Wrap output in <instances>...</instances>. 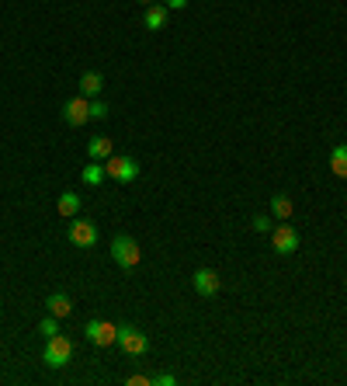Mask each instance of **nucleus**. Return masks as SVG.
Listing matches in <instances>:
<instances>
[{
  "instance_id": "22",
  "label": "nucleus",
  "mask_w": 347,
  "mask_h": 386,
  "mask_svg": "<svg viewBox=\"0 0 347 386\" xmlns=\"http://www.w3.org/2000/svg\"><path fill=\"white\" fill-rule=\"evenodd\" d=\"M153 383H157V386H174L177 380H174L171 373H160V376H153Z\"/></svg>"
},
{
  "instance_id": "8",
  "label": "nucleus",
  "mask_w": 347,
  "mask_h": 386,
  "mask_svg": "<svg viewBox=\"0 0 347 386\" xmlns=\"http://www.w3.org/2000/svg\"><path fill=\"white\" fill-rule=\"evenodd\" d=\"M70 244L77 247H94L97 244V226L90 219H73L70 223Z\"/></svg>"
},
{
  "instance_id": "1",
  "label": "nucleus",
  "mask_w": 347,
  "mask_h": 386,
  "mask_svg": "<svg viewBox=\"0 0 347 386\" xmlns=\"http://www.w3.org/2000/svg\"><path fill=\"white\" fill-rule=\"evenodd\" d=\"M104 174L111 181H118V185H129V181L139 177V164H135V157H129V153H111L104 160Z\"/></svg>"
},
{
  "instance_id": "20",
  "label": "nucleus",
  "mask_w": 347,
  "mask_h": 386,
  "mask_svg": "<svg viewBox=\"0 0 347 386\" xmlns=\"http://www.w3.org/2000/svg\"><path fill=\"white\" fill-rule=\"evenodd\" d=\"M90 119H108V105L104 101H90Z\"/></svg>"
},
{
  "instance_id": "19",
  "label": "nucleus",
  "mask_w": 347,
  "mask_h": 386,
  "mask_svg": "<svg viewBox=\"0 0 347 386\" xmlns=\"http://www.w3.org/2000/svg\"><path fill=\"white\" fill-rule=\"evenodd\" d=\"M254 230L257 233H271L274 230V216H254Z\"/></svg>"
},
{
  "instance_id": "24",
  "label": "nucleus",
  "mask_w": 347,
  "mask_h": 386,
  "mask_svg": "<svg viewBox=\"0 0 347 386\" xmlns=\"http://www.w3.org/2000/svg\"><path fill=\"white\" fill-rule=\"evenodd\" d=\"M139 4H146V7H150V4H160V0H139Z\"/></svg>"
},
{
  "instance_id": "10",
  "label": "nucleus",
  "mask_w": 347,
  "mask_h": 386,
  "mask_svg": "<svg viewBox=\"0 0 347 386\" xmlns=\"http://www.w3.org/2000/svg\"><path fill=\"white\" fill-rule=\"evenodd\" d=\"M111 153H115V146H111L108 136H90V139H87V157H90V160H108Z\"/></svg>"
},
{
  "instance_id": "16",
  "label": "nucleus",
  "mask_w": 347,
  "mask_h": 386,
  "mask_svg": "<svg viewBox=\"0 0 347 386\" xmlns=\"http://www.w3.org/2000/svg\"><path fill=\"white\" fill-rule=\"evenodd\" d=\"M330 171L337 174V177H347V143L344 146H334V153H330Z\"/></svg>"
},
{
  "instance_id": "9",
  "label": "nucleus",
  "mask_w": 347,
  "mask_h": 386,
  "mask_svg": "<svg viewBox=\"0 0 347 386\" xmlns=\"http://www.w3.org/2000/svg\"><path fill=\"white\" fill-rule=\"evenodd\" d=\"M219 286H222V282H219V275L212 268H198V271H195V293H198V296H205V300L216 296Z\"/></svg>"
},
{
  "instance_id": "15",
  "label": "nucleus",
  "mask_w": 347,
  "mask_h": 386,
  "mask_svg": "<svg viewBox=\"0 0 347 386\" xmlns=\"http://www.w3.org/2000/svg\"><path fill=\"white\" fill-rule=\"evenodd\" d=\"M292 209H296V206H292L288 195H274V199H271V216H274L278 223H285V219L292 216Z\"/></svg>"
},
{
  "instance_id": "4",
  "label": "nucleus",
  "mask_w": 347,
  "mask_h": 386,
  "mask_svg": "<svg viewBox=\"0 0 347 386\" xmlns=\"http://www.w3.org/2000/svg\"><path fill=\"white\" fill-rule=\"evenodd\" d=\"M118 348L126 351V355H146L150 351V338L139 331V327H132V324H118Z\"/></svg>"
},
{
  "instance_id": "6",
  "label": "nucleus",
  "mask_w": 347,
  "mask_h": 386,
  "mask_svg": "<svg viewBox=\"0 0 347 386\" xmlns=\"http://www.w3.org/2000/svg\"><path fill=\"white\" fill-rule=\"evenodd\" d=\"M271 247H274V255H296L299 251V233L288 226V219L271 230Z\"/></svg>"
},
{
  "instance_id": "2",
  "label": "nucleus",
  "mask_w": 347,
  "mask_h": 386,
  "mask_svg": "<svg viewBox=\"0 0 347 386\" xmlns=\"http://www.w3.org/2000/svg\"><path fill=\"white\" fill-rule=\"evenodd\" d=\"M73 358V341L70 338H63V334H52L42 348V362L49 369H63L66 362Z\"/></svg>"
},
{
  "instance_id": "13",
  "label": "nucleus",
  "mask_w": 347,
  "mask_h": 386,
  "mask_svg": "<svg viewBox=\"0 0 347 386\" xmlns=\"http://www.w3.org/2000/svg\"><path fill=\"white\" fill-rule=\"evenodd\" d=\"M80 90H84L87 98H97V94L104 90V77H101L97 70H87L84 77H80Z\"/></svg>"
},
{
  "instance_id": "5",
  "label": "nucleus",
  "mask_w": 347,
  "mask_h": 386,
  "mask_svg": "<svg viewBox=\"0 0 347 386\" xmlns=\"http://www.w3.org/2000/svg\"><path fill=\"white\" fill-rule=\"evenodd\" d=\"M84 334H87V341L97 344V348H108V344L118 341V327L108 324V320H97V317H90L84 324Z\"/></svg>"
},
{
  "instance_id": "21",
  "label": "nucleus",
  "mask_w": 347,
  "mask_h": 386,
  "mask_svg": "<svg viewBox=\"0 0 347 386\" xmlns=\"http://www.w3.org/2000/svg\"><path fill=\"white\" fill-rule=\"evenodd\" d=\"M126 383H129V386H150V383H153V376H146V373H135V376H129Z\"/></svg>"
},
{
  "instance_id": "11",
  "label": "nucleus",
  "mask_w": 347,
  "mask_h": 386,
  "mask_svg": "<svg viewBox=\"0 0 347 386\" xmlns=\"http://www.w3.org/2000/svg\"><path fill=\"white\" fill-rule=\"evenodd\" d=\"M142 25H146L150 32H160V28L167 25V7H164V4H150L146 14H142Z\"/></svg>"
},
{
  "instance_id": "7",
  "label": "nucleus",
  "mask_w": 347,
  "mask_h": 386,
  "mask_svg": "<svg viewBox=\"0 0 347 386\" xmlns=\"http://www.w3.org/2000/svg\"><path fill=\"white\" fill-rule=\"evenodd\" d=\"M63 122L73 129L90 122V101H87V98H70V101L63 105Z\"/></svg>"
},
{
  "instance_id": "18",
  "label": "nucleus",
  "mask_w": 347,
  "mask_h": 386,
  "mask_svg": "<svg viewBox=\"0 0 347 386\" xmlns=\"http://www.w3.org/2000/svg\"><path fill=\"white\" fill-rule=\"evenodd\" d=\"M39 331H42L45 338H52V334H59V317H52V313H49V317H45L42 324H39Z\"/></svg>"
},
{
  "instance_id": "14",
  "label": "nucleus",
  "mask_w": 347,
  "mask_h": 386,
  "mask_svg": "<svg viewBox=\"0 0 347 386\" xmlns=\"http://www.w3.org/2000/svg\"><path fill=\"white\" fill-rule=\"evenodd\" d=\"M56 213L59 216H77L80 213V195H77V192H63L59 202H56Z\"/></svg>"
},
{
  "instance_id": "23",
  "label": "nucleus",
  "mask_w": 347,
  "mask_h": 386,
  "mask_svg": "<svg viewBox=\"0 0 347 386\" xmlns=\"http://www.w3.org/2000/svg\"><path fill=\"white\" fill-rule=\"evenodd\" d=\"M164 7L167 11H181V7H188V0H164Z\"/></svg>"
},
{
  "instance_id": "12",
  "label": "nucleus",
  "mask_w": 347,
  "mask_h": 386,
  "mask_svg": "<svg viewBox=\"0 0 347 386\" xmlns=\"http://www.w3.org/2000/svg\"><path fill=\"white\" fill-rule=\"evenodd\" d=\"M45 310H49L52 317H70V313H73V303H70L66 293H52V296L45 300Z\"/></svg>"
},
{
  "instance_id": "3",
  "label": "nucleus",
  "mask_w": 347,
  "mask_h": 386,
  "mask_svg": "<svg viewBox=\"0 0 347 386\" xmlns=\"http://www.w3.org/2000/svg\"><path fill=\"white\" fill-rule=\"evenodd\" d=\"M111 261H115L118 268H135V264L142 261V251H139V244L132 240L129 233H118V237L111 240Z\"/></svg>"
},
{
  "instance_id": "17",
  "label": "nucleus",
  "mask_w": 347,
  "mask_h": 386,
  "mask_svg": "<svg viewBox=\"0 0 347 386\" xmlns=\"http://www.w3.org/2000/svg\"><path fill=\"white\" fill-rule=\"evenodd\" d=\"M80 177H84V185H101V181H104L108 174H104V168H101L97 160H90L84 171H80Z\"/></svg>"
}]
</instances>
